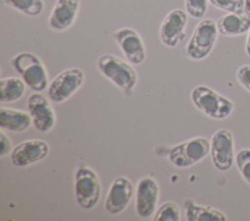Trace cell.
<instances>
[{
	"label": "cell",
	"instance_id": "cell-2",
	"mask_svg": "<svg viewBox=\"0 0 250 221\" xmlns=\"http://www.w3.org/2000/svg\"><path fill=\"white\" fill-rule=\"evenodd\" d=\"M190 98L197 109L213 119H225L233 110V103L229 98L206 86L195 87L191 91Z\"/></svg>",
	"mask_w": 250,
	"mask_h": 221
},
{
	"label": "cell",
	"instance_id": "cell-4",
	"mask_svg": "<svg viewBox=\"0 0 250 221\" xmlns=\"http://www.w3.org/2000/svg\"><path fill=\"white\" fill-rule=\"evenodd\" d=\"M210 152V142L205 137H193L175 145L168 159L177 167H188L203 160Z\"/></svg>",
	"mask_w": 250,
	"mask_h": 221
},
{
	"label": "cell",
	"instance_id": "cell-14",
	"mask_svg": "<svg viewBox=\"0 0 250 221\" xmlns=\"http://www.w3.org/2000/svg\"><path fill=\"white\" fill-rule=\"evenodd\" d=\"M133 196L132 182L124 176L115 178L109 189L104 202L105 210L112 215H116L125 210Z\"/></svg>",
	"mask_w": 250,
	"mask_h": 221
},
{
	"label": "cell",
	"instance_id": "cell-3",
	"mask_svg": "<svg viewBox=\"0 0 250 221\" xmlns=\"http://www.w3.org/2000/svg\"><path fill=\"white\" fill-rule=\"evenodd\" d=\"M13 67L21 76L24 83L34 92L47 88L48 77L41 60L31 53H20L11 60Z\"/></svg>",
	"mask_w": 250,
	"mask_h": 221
},
{
	"label": "cell",
	"instance_id": "cell-5",
	"mask_svg": "<svg viewBox=\"0 0 250 221\" xmlns=\"http://www.w3.org/2000/svg\"><path fill=\"white\" fill-rule=\"evenodd\" d=\"M218 34L217 24L211 18L202 19L195 26L187 45V55L193 60L205 58L212 51Z\"/></svg>",
	"mask_w": 250,
	"mask_h": 221
},
{
	"label": "cell",
	"instance_id": "cell-24",
	"mask_svg": "<svg viewBox=\"0 0 250 221\" xmlns=\"http://www.w3.org/2000/svg\"><path fill=\"white\" fill-rule=\"evenodd\" d=\"M188 14L194 18H201L207 11V0H185Z\"/></svg>",
	"mask_w": 250,
	"mask_h": 221
},
{
	"label": "cell",
	"instance_id": "cell-20",
	"mask_svg": "<svg viewBox=\"0 0 250 221\" xmlns=\"http://www.w3.org/2000/svg\"><path fill=\"white\" fill-rule=\"evenodd\" d=\"M2 2L31 17L39 16L44 9L42 0H2Z\"/></svg>",
	"mask_w": 250,
	"mask_h": 221
},
{
	"label": "cell",
	"instance_id": "cell-11",
	"mask_svg": "<svg viewBox=\"0 0 250 221\" xmlns=\"http://www.w3.org/2000/svg\"><path fill=\"white\" fill-rule=\"evenodd\" d=\"M113 38L129 62L139 65L146 59V49L139 33L133 28L124 27L114 32Z\"/></svg>",
	"mask_w": 250,
	"mask_h": 221
},
{
	"label": "cell",
	"instance_id": "cell-23",
	"mask_svg": "<svg viewBox=\"0 0 250 221\" xmlns=\"http://www.w3.org/2000/svg\"><path fill=\"white\" fill-rule=\"evenodd\" d=\"M214 7L229 13H242L245 9V0H209Z\"/></svg>",
	"mask_w": 250,
	"mask_h": 221
},
{
	"label": "cell",
	"instance_id": "cell-25",
	"mask_svg": "<svg viewBox=\"0 0 250 221\" xmlns=\"http://www.w3.org/2000/svg\"><path fill=\"white\" fill-rule=\"evenodd\" d=\"M236 78L241 86L250 92V65L241 66L237 70Z\"/></svg>",
	"mask_w": 250,
	"mask_h": 221
},
{
	"label": "cell",
	"instance_id": "cell-27",
	"mask_svg": "<svg viewBox=\"0 0 250 221\" xmlns=\"http://www.w3.org/2000/svg\"><path fill=\"white\" fill-rule=\"evenodd\" d=\"M246 52L250 55V29L248 32V37H247V42H246Z\"/></svg>",
	"mask_w": 250,
	"mask_h": 221
},
{
	"label": "cell",
	"instance_id": "cell-10",
	"mask_svg": "<svg viewBox=\"0 0 250 221\" xmlns=\"http://www.w3.org/2000/svg\"><path fill=\"white\" fill-rule=\"evenodd\" d=\"M159 197V187L156 180L145 176L138 181L136 188V211L142 218L151 216L156 208Z\"/></svg>",
	"mask_w": 250,
	"mask_h": 221
},
{
	"label": "cell",
	"instance_id": "cell-7",
	"mask_svg": "<svg viewBox=\"0 0 250 221\" xmlns=\"http://www.w3.org/2000/svg\"><path fill=\"white\" fill-rule=\"evenodd\" d=\"M83 82L84 73L80 68H68L60 73L49 85V98L56 103L63 102L82 86Z\"/></svg>",
	"mask_w": 250,
	"mask_h": 221
},
{
	"label": "cell",
	"instance_id": "cell-1",
	"mask_svg": "<svg viewBox=\"0 0 250 221\" xmlns=\"http://www.w3.org/2000/svg\"><path fill=\"white\" fill-rule=\"evenodd\" d=\"M100 72L124 92H130L137 85V72L135 69L112 55H103L98 59Z\"/></svg>",
	"mask_w": 250,
	"mask_h": 221
},
{
	"label": "cell",
	"instance_id": "cell-28",
	"mask_svg": "<svg viewBox=\"0 0 250 221\" xmlns=\"http://www.w3.org/2000/svg\"><path fill=\"white\" fill-rule=\"evenodd\" d=\"M245 11L250 14V0H245Z\"/></svg>",
	"mask_w": 250,
	"mask_h": 221
},
{
	"label": "cell",
	"instance_id": "cell-13",
	"mask_svg": "<svg viewBox=\"0 0 250 221\" xmlns=\"http://www.w3.org/2000/svg\"><path fill=\"white\" fill-rule=\"evenodd\" d=\"M50 147L41 139H28L18 144L11 153L14 166L22 167L37 163L47 157Z\"/></svg>",
	"mask_w": 250,
	"mask_h": 221
},
{
	"label": "cell",
	"instance_id": "cell-17",
	"mask_svg": "<svg viewBox=\"0 0 250 221\" xmlns=\"http://www.w3.org/2000/svg\"><path fill=\"white\" fill-rule=\"evenodd\" d=\"M32 122L30 114L2 106L0 108V127L12 131H24Z\"/></svg>",
	"mask_w": 250,
	"mask_h": 221
},
{
	"label": "cell",
	"instance_id": "cell-26",
	"mask_svg": "<svg viewBox=\"0 0 250 221\" xmlns=\"http://www.w3.org/2000/svg\"><path fill=\"white\" fill-rule=\"evenodd\" d=\"M11 140L9 138V136H7L4 131H1L0 133V155L1 156H5L6 154H8L11 151Z\"/></svg>",
	"mask_w": 250,
	"mask_h": 221
},
{
	"label": "cell",
	"instance_id": "cell-22",
	"mask_svg": "<svg viewBox=\"0 0 250 221\" xmlns=\"http://www.w3.org/2000/svg\"><path fill=\"white\" fill-rule=\"evenodd\" d=\"M235 162L241 175L250 184V149L240 150L236 154Z\"/></svg>",
	"mask_w": 250,
	"mask_h": 221
},
{
	"label": "cell",
	"instance_id": "cell-18",
	"mask_svg": "<svg viewBox=\"0 0 250 221\" xmlns=\"http://www.w3.org/2000/svg\"><path fill=\"white\" fill-rule=\"evenodd\" d=\"M186 219L188 221H226L227 216L220 210L194 203L191 200H186Z\"/></svg>",
	"mask_w": 250,
	"mask_h": 221
},
{
	"label": "cell",
	"instance_id": "cell-12",
	"mask_svg": "<svg viewBox=\"0 0 250 221\" xmlns=\"http://www.w3.org/2000/svg\"><path fill=\"white\" fill-rule=\"evenodd\" d=\"M32 124L40 132L50 131L56 123L55 112L48 99L40 92L32 93L27 100Z\"/></svg>",
	"mask_w": 250,
	"mask_h": 221
},
{
	"label": "cell",
	"instance_id": "cell-6",
	"mask_svg": "<svg viewBox=\"0 0 250 221\" xmlns=\"http://www.w3.org/2000/svg\"><path fill=\"white\" fill-rule=\"evenodd\" d=\"M75 198L85 209L95 207L101 197V183L97 173L88 166H81L75 172Z\"/></svg>",
	"mask_w": 250,
	"mask_h": 221
},
{
	"label": "cell",
	"instance_id": "cell-21",
	"mask_svg": "<svg viewBox=\"0 0 250 221\" xmlns=\"http://www.w3.org/2000/svg\"><path fill=\"white\" fill-rule=\"evenodd\" d=\"M181 213L179 206L173 202H167L159 206L156 210L153 221H179Z\"/></svg>",
	"mask_w": 250,
	"mask_h": 221
},
{
	"label": "cell",
	"instance_id": "cell-16",
	"mask_svg": "<svg viewBox=\"0 0 250 221\" xmlns=\"http://www.w3.org/2000/svg\"><path fill=\"white\" fill-rule=\"evenodd\" d=\"M218 33L225 36H235L250 29V14L248 12L229 13L221 17L217 21Z\"/></svg>",
	"mask_w": 250,
	"mask_h": 221
},
{
	"label": "cell",
	"instance_id": "cell-9",
	"mask_svg": "<svg viewBox=\"0 0 250 221\" xmlns=\"http://www.w3.org/2000/svg\"><path fill=\"white\" fill-rule=\"evenodd\" d=\"M187 22L188 16L185 11L175 9L169 12L160 24L159 37L161 42L169 48H175L186 37Z\"/></svg>",
	"mask_w": 250,
	"mask_h": 221
},
{
	"label": "cell",
	"instance_id": "cell-15",
	"mask_svg": "<svg viewBox=\"0 0 250 221\" xmlns=\"http://www.w3.org/2000/svg\"><path fill=\"white\" fill-rule=\"evenodd\" d=\"M80 0H57L49 17V26L56 31L69 28L78 14Z\"/></svg>",
	"mask_w": 250,
	"mask_h": 221
},
{
	"label": "cell",
	"instance_id": "cell-8",
	"mask_svg": "<svg viewBox=\"0 0 250 221\" xmlns=\"http://www.w3.org/2000/svg\"><path fill=\"white\" fill-rule=\"evenodd\" d=\"M213 165L221 171L229 170L233 164V137L229 129L217 130L210 141Z\"/></svg>",
	"mask_w": 250,
	"mask_h": 221
},
{
	"label": "cell",
	"instance_id": "cell-19",
	"mask_svg": "<svg viewBox=\"0 0 250 221\" xmlns=\"http://www.w3.org/2000/svg\"><path fill=\"white\" fill-rule=\"evenodd\" d=\"M24 81L18 77H7L0 80V101L13 102L20 99L25 92Z\"/></svg>",
	"mask_w": 250,
	"mask_h": 221
}]
</instances>
